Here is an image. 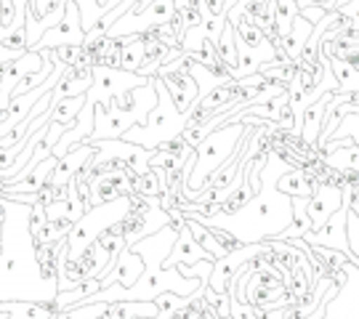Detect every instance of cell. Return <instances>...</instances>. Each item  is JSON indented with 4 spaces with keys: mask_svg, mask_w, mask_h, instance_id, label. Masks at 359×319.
Returning a JSON list of instances; mask_svg holds the SVG:
<instances>
[{
    "mask_svg": "<svg viewBox=\"0 0 359 319\" xmlns=\"http://www.w3.org/2000/svg\"><path fill=\"white\" fill-rule=\"evenodd\" d=\"M348 205L344 203V208H338L333 216L327 218V224L320 226L317 231H306L301 240L311 247H330V250H341L344 255L351 253V245H348Z\"/></svg>",
    "mask_w": 359,
    "mask_h": 319,
    "instance_id": "obj_3",
    "label": "cell"
},
{
    "mask_svg": "<svg viewBox=\"0 0 359 319\" xmlns=\"http://www.w3.org/2000/svg\"><path fill=\"white\" fill-rule=\"evenodd\" d=\"M333 96L335 90H327V93H322L317 102L306 104V109H304V128H301V144H304V149H317L322 125H325V112H327V107L333 102Z\"/></svg>",
    "mask_w": 359,
    "mask_h": 319,
    "instance_id": "obj_5",
    "label": "cell"
},
{
    "mask_svg": "<svg viewBox=\"0 0 359 319\" xmlns=\"http://www.w3.org/2000/svg\"><path fill=\"white\" fill-rule=\"evenodd\" d=\"M277 189L290 197H311L314 194V181L306 176L304 168H290L277 179Z\"/></svg>",
    "mask_w": 359,
    "mask_h": 319,
    "instance_id": "obj_9",
    "label": "cell"
},
{
    "mask_svg": "<svg viewBox=\"0 0 359 319\" xmlns=\"http://www.w3.org/2000/svg\"><path fill=\"white\" fill-rule=\"evenodd\" d=\"M144 269H147V264H144L142 255L136 253L130 245H126V247L112 258V264L99 274V280H102L104 287H109V285H120V287H126V290H128V287H133V285L139 282V277L144 274Z\"/></svg>",
    "mask_w": 359,
    "mask_h": 319,
    "instance_id": "obj_4",
    "label": "cell"
},
{
    "mask_svg": "<svg viewBox=\"0 0 359 319\" xmlns=\"http://www.w3.org/2000/svg\"><path fill=\"white\" fill-rule=\"evenodd\" d=\"M327 8H325V6H320V3H314V6H309V8H304V11H301V16H304V19H306V22H311V25H320L322 19H325V16H327Z\"/></svg>",
    "mask_w": 359,
    "mask_h": 319,
    "instance_id": "obj_17",
    "label": "cell"
},
{
    "mask_svg": "<svg viewBox=\"0 0 359 319\" xmlns=\"http://www.w3.org/2000/svg\"><path fill=\"white\" fill-rule=\"evenodd\" d=\"M314 3H320V6H325L327 11H338L341 6H346L348 0H314Z\"/></svg>",
    "mask_w": 359,
    "mask_h": 319,
    "instance_id": "obj_18",
    "label": "cell"
},
{
    "mask_svg": "<svg viewBox=\"0 0 359 319\" xmlns=\"http://www.w3.org/2000/svg\"><path fill=\"white\" fill-rule=\"evenodd\" d=\"M72 221L67 218H48L38 231H32V245H56L67 240V234L72 231Z\"/></svg>",
    "mask_w": 359,
    "mask_h": 319,
    "instance_id": "obj_10",
    "label": "cell"
},
{
    "mask_svg": "<svg viewBox=\"0 0 359 319\" xmlns=\"http://www.w3.org/2000/svg\"><path fill=\"white\" fill-rule=\"evenodd\" d=\"M126 43H123V69L126 72H139V67L144 62V53H147V40L144 35H123Z\"/></svg>",
    "mask_w": 359,
    "mask_h": 319,
    "instance_id": "obj_12",
    "label": "cell"
},
{
    "mask_svg": "<svg viewBox=\"0 0 359 319\" xmlns=\"http://www.w3.org/2000/svg\"><path fill=\"white\" fill-rule=\"evenodd\" d=\"M0 311L11 319H53L51 311H46L38 301H0Z\"/></svg>",
    "mask_w": 359,
    "mask_h": 319,
    "instance_id": "obj_11",
    "label": "cell"
},
{
    "mask_svg": "<svg viewBox=\"0 0 359 319\" xmlns=\"http://www.w3.org/2000/svg\"><path fill=\"white\" fill-rule=\"evenodd\" d=\"M16 266H19V261H16V258H8V261H6V271H8V274L16 271Z\"/></svg>",
    "mask_w": 359,
    "mask_h": 319,
    "instance_id": "obj_19",
    "label": "cell"
},
{
    "mask_svg": "<svg viewBox=\"0 0 359 319\" xmlns=\"http://www.w3.org/2000/svg\"><path fill=\"white\" fill-rule=\"evenodd\" d=\"M8 319H11V317H8Z\"/></svg>",
    "mask_w": 359,
    "mask_h": 319,
    "instance_id": "obj_20",
    "label": "cell"
},
{
    "mask_svg": "<svg viewBox=\"0 0 359 319\" xmlns=\"http://www.w3.org/2000/svg\"><path fill=\"white\" fill-rule=\"evenodd\" d=\"M333 139H351L359 147V112L346 115L341 120V125L333 130ZM330 139V141H333Z\"/></svg>",
    "mask_w": 359,
    "mask_h": 319,
    "instance_id": "obj_15",
    "label": "cell"
},
{
    "mask_svg": "<svg viewBox=\"0 0 359 319\" xmlns=\"http://www.w3.org/2000/svg\"><path fill=\"white\" fill-rule=\"evenodd\" d=\"M290 168L295 165L285 163V157L280 152H269L266 154V165L261 170V189L243 210H237L231 216L197 218V221L205 224V226H218V229L231 231L243 245L277 240L293 224V197L277 189V179L283 173H287Z\"/></svg>",
    "mask_w": 359,
    "mask_h": 319,
    "instance_id": "obj_1",
    "label": "cell"
},
{
    "mask_svg": "<svg viewBox=\"0 0 359 319\" xmlns=\"http://www.w3.org/2000/svg\"><path fill=\"white\" fill-rule=\"evenodd\" d=\"M250 133H253V128L240 123V120H231V123L221 125L218 130H213V133L194 149L197 163H194V168H192V176L181 186V194H184L187 200H194L197 191L205 186L208 179L216 173L218 168L224 165L229 157H234V154L240 152V147H243L245 139H248Z\"/></svg>",
    "mask_w": 359,
    "mask_h": 319,
    "instance_id": "obj_2",
    "label": "cell"
},
{
    "mask_svg": "<svg viewBox=\"0 0 359 319\" xmlns=\"http://www.w3.org/2000/svg\"><path fill=\"white\" fill-rule=\"evenodd\" d=\"M0 46L3 48H11L16 53L29 51V35H27V25H16L13 29H8L3 38H0Z\"/></svg>",
    "mask_w": 359,
    "mask_h": 319,
    "instance_id": "obj_14",
    "label": "cell"
},
{
    "mask_svg": "<svg viewBox=\"0 0 359 319\" xmlns=\"http://www.w3.org/2000/svg\"><path fill=\"white\" fill-rule=\"evenodd\" d=\"M93 86V69L90 67H67L59 86L53 88V99H69V96H86Z\"/></svg>",
    "mask_w": 359,
    "mask_h": 319,
    "instance_id": "obj_7",
    "label": "cell"
},
{
    "mask_svg": "<svg viewBox=\"0 0 359 319\" xmlns=\"http://www.w3.org/2000/svg\"><path fill=\"white\" fill-rule=\"evenodd\" d=\"M311 32H314V25L306 22V19L298 13V16L293 19V25H290V29H287V35H283V40H280V48H283L285 56H287L290 62L298 64L301 53H304V46H306V40Z\"/></svg>",
    "mask_w": 359,
    "mask_h": 319,
    "instance_id": "obj_8",
    "label": "cell"
},
{
    "mask_svg": "<svg viewBox=\"0 0 359 319\" xmlns=\"http://www.w3.org/2000/svg\"><path fill=\"white\" fill-rule=\"evenodd\" d=\"M205 258H213V255L208 253L205 247L192 237V231L184 226V229L179 231V240H176V245H173V250H170V255L165 258L163 266L173 269V266H179V264L194 266L197 261H205ZM213 261H216V258H213Z\"/></svg>",
    "mask_w": 359,
    "mask_h": 319,
    "instance_id": "obj_6",
    "label": "cell"
},
{
    "mask_svg": "<svg viewBox=\"0 0 359 319\" xmlns=\"http://www.w3.org/2000/svg\"><path fill=\"white\" fill-rule=\"evenodd\" d=\"M139 194L144 197H160L163 194V181H160V170L157 168H149L147 173H142L139 179H136V189Z\"/></svg>",
    "mask_w": 359,
    "mask_h": 319,
    "instance_id": "obj_13",
    "label": "cell"
},
{
    "mask_svg": "<svg viewBox=\"0 0 359 319\" xmlns=\"http://www.w3.org/2000/svg\"><path fill=\"white\" fill-rule=\"evenodd\" d=\"M48 221V208L46 205H29V234L38 231L43 224Z\"/></svg>",
    "mask_w": 359,
    "mask_h": 319,
    "instance_id": "obj_16",
    "label": "cell"
}]
</instances>
